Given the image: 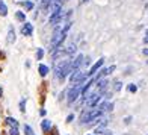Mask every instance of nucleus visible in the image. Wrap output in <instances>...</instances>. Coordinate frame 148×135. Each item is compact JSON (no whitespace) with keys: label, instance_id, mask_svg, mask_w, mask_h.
<instances>
[{"label":"nucleus","instance_id":"nucleus-20","mask_svg":"<svg viewBox=\"0 0 148 135\" xmlns=\"http://www.w3.org/2000/svg\"><path fill=\"white\" fill-rule=\"evenodd\" d=\"M24 106H26V100L23 99V100H21V102H20V109H21V112H24V109H26V108H24Z\"/></svg>","mask_w":148,"mask_h":135},{"label":"nucleus","instance_id":"nucleus-10","mask_svg":"<svg viewBox=\"0 0 148 135\" xmlns=\"http://www.w3.org/2000/svg\"><path fill=\"white\" fill-rule=\"evenodd\" d=\"M6 123L11 125V126H15V127H18V121H17L14 117H8V118H6Z\"/></svg>","mask_w":148,"mask_h":135},{"label":"nucleus","instance_id":"nucleus-31","mask_svg":"<svg viewBox=\"0 0 148 135\" xmlns=\"http://www.w3.org/2000/svg\"><path fill=\"white\" fill-rule=\"evenodd\" d=\"M88 135H89V134H88Z\"/></svg>","mask_w":148,"mask_h":135},{"label":"nucleus","instance_id":"nucleus-19","mask_svg":"<svg viewBox=\"0 0 148 135\" xmlns=\"http://www.w3.org/2000/svg\"><path fill=\"white\" fill-rule=\"evenodd\" d=\"M129 91H130V93H136V91H138V87L133 85V84H130V85H129Z\"/></svg>","mask_w":148,"mask_h":135},{"label":"nucleus","instance_id":"nucleus-25","mask_svg":"<svg viewBox=\"0 0 148 135\" xmlns=\"http://www.w3.org/2000/svg\"><path fill=\"white\" fill-rule=\"evenodd\" d=\"M51 135H58V131H56V129H53V131H51Z\"/></svg>","mask_w":148,"mask_h":135},{"label":"nucleus","instance_id":"nucleus-16","mask_svg":"<svg viewBox=\"0 0 148 135\" xmlns=\"http://www.w3.org/2000/svg\"><path fill=\"white\" fill-rule=\"evenodd\" d=\"M66 53H68V55H74V53H76V46L71 44V46L68 47V50H66Z\"/></svg>","mask_w":148,"mask_h":135},{"label":"nucleus","instance_id":"nucleus-6","mask_svg":"<svg viewBox=\"0 0 148 135\" xmlns=\"http://www.w3.org/2000/svg\"><path fill=\"white\" fill-rule=\"evenodd\" d=\"M41 127H42V132L44 134H49V131L51 129V121L50 120H42Z\"/></svg>","mask_w":148,"mask_h":135},{"label":"nucleus","instance_id":"nucleus-23","mask_svg":"<svg viewBox=\"0 0 148 135\" xmlns=\"http://www.w3.org/2000/svg\"><path fill=\"white\" fill-rule=\"evenodd\" d=\"M144 43L148 44V33H145V38H144Z\"/></svg>","mask_w":148,"mask_h":135},{"label":"nucleus","instance_id":"nucleus-17","mask_svg":"<svg viewBox=\"0 0 148 135\" xmlns=\"http://www.w3.org/2000/svg\"><path fill=\"white\" fill-rule=\"evenodd\" d=\"M42 56H44V50L42 49H38L36 50V59H42Z\"/></svg>","mask_w":148,"mask_h":135},{"label":"nucleus","instance_id":"nucleus-13","mask_svg":"<svg viewBox=\"0 0 148 135\" xmlns=\"http://www.w3.org/2000/svg\"><path fill=\"white\" fill-rule=\"evenodd\" d=\"M15 17H17V20H20V21H26V14H23V12H17L15 14Z\"/></svg>","mask_w":148,"mask_h":135},{"label":"nucleus","instance_id":"nucleus-26","mask_svg":"<svg viewBox=\"0 0 148 135\" xmlns=\"http://www.w3.org/2000/svg\"><path fill=\"white\" fill-rule=\"evenodd\" d=\"M144 55H145V56H148V49H144Z\"/></svg>","mask_w":148,"mask_h":135},{"label":"nucleus","instance_id":"nucleus-14","mask_svg":"<svg viewBox=\"0 0 148 135\" xmlns=\"http://www.w3.org/2000/svg\"><path fill=\"white\" fill-rule=\"evenodd\" d=\"M24 134L26 135H35V134H33V131H32V127L27 126V125H24Z\"/></svg>","mask_w":148,"mask_h":135},{"label":"nucleus","instance_id":"nucleus-15","mask_svg":"<svg viewBox=\"0 0 148 135\" xmlns=\"http://www.w3.org/2000/svg\"><path fill=\"white\" fill-rule=\"evenodd\" d=\"M23 6H24L27 11H32V9H33V3H32V2H23Z\"/></svg>","mask_w":148,"mask_h":135},{"label":"nucleus","instance_id":"nucleus-29","mask_svg":"<svg viewBox=\"0 0 148 135\" xmlns=\"http://www.w3.org/2000/svg\"><path fill=\"white\" fill-rule=\"evenodd\" d=\"M64 2H68V0H64Z\"/></svg>","mask_w":148,"mask_h":135},{"label":"nucleus","instance_id":"nucleus-1","mask_svg":"<svg viewBox=\"0 0 148 135\" xmlns=\"http://www.w3.org/2000/svg\"><path fill=\"white\" fill-rule=\"evenodd\" d=\"M68 73H71V61L70 59H64V61H60V62L56 64L55 75L59 80H65Z\"/></svg>","mask_w":148,"mask_h":135},{"label":"nucleus","instance_id":"nucleus-7","mask_svg":"<svg viewBox=\"0 0 148 135\" xmlns=\"http://www.w3.org/2000/svg\"><path fill=\"white\" fill-rule=\"evenodd\" d=\"M14 41H15V30H14V28L11 26V28H9V32H8V43L12 44Z\"/></svg>","mask_w":148,"mask_h":135},{"label":"nucleus","instance_id":"nucleus-27","mask_svg":"<svg viewBox=\"0 0 148 135\" xmlns=\"http://www.w3.org/2000/svg\"><path fill=\"white\" fill-rule=\"evenodd\" d=\"M2 94H3V90H2V87H0V97H2Z\"/></svg>","mask_w":148,"mask_h":135},{"label":"nucleus","instance_id":"nucleus-18","mask_svg":"<svg viewBox=\"0 0 148 135\" xmlns=\"http://www.w3.org/2000/svg\"><path fill=\"white\" fill-rule=\"evenodd\" d=\"M20 132H18V127H15V126H12L11 127V131H9V135H18Z\"/></svg>","mask_w":148,"mask_h":135},{"label":"nucleus","instance_id":"nucleus-8","mask_svg":"<svg viewBox=\"0 0 148 135\" xmlns=\"http://www.w3.org/2000/svg\"><path fill=\"white\" fill-rule=\"evenodd\" d=\"M6 14H8V8H6V5L0 0V15L2 17H6Z\"/></svg>","mask_w":148,"mask_h":135},{"label":"nucleus","instance_id":"nucleus-28","mask_svg":"<svg viewBox=\"0 0 148 135\" xmlns=\"http://www.w3.org/2000/svg\"><path fill=\"white\" fill-rule=\"evenodd\" d=\"M82 2H83V3H85V2H88V0H82Z\"/></svg>","mask_w":148,"mask_h":135},{"label":"nucleus","instance_id":"nucleus-11","mask_svg":"<svg viewBox=\"0 0 148 135\" xmlns=\"http://www.w3.org/2000/svg\"><path fill=\"white\" fill-rule=\"evenodd\" d=\"M107 84H109V82H107V80L104 79V80H101V82H100V85H98V93H103L104 91V88H106V87H107Z\"/></svg>","mask_w":148,"mask_h":135},{"label":"nucleus","instance_id":"nucleus-12","mask_svg":"<svg viewBox=\"0 0 148 135\" xmlns=\"http://www.w3.org/2000/svg\"><path fill=\"white\" fill-rule=\"evenodd\" d=\"M51 3H53V0H42V9L44 11H47V9H49L50 8V6H51Z\"/></svg>","mask_w":148,"mask_h":135},{"label":"nucleus","instance_id":"nucleus-24","mask_svg":"<svg viewBox=\"0 0 148 135\" xmlns=\"http://www.w3.org/2000/svg\"><path fill=\"white\" fill-rule=\"evenodd\" d=\"M130 121H132V117H127V118H125V123H127V125H129Z\"/></svg>","mask_w":148,"mask_h":135},{"label":"nucleus","instance_id":"nucleus-21","mask_svg":"<svg viewBox=\"0 0 148 135\" xmlns=\"http://www.w3.org/2000/svg\"><path fill=\"white\" fill-rule=\"evenodd\" d=\"M121 88H123V84H121V82H115V91H119Z\"/></svg>","mask_w":148,"mask_h":135},{"label":"nucleus","instance_id":"nucleus-22","mask_svg":"<svg viewBox=\"0 0 148 135\" xmlns=\"http://www.w3.org/2000/svg\"><path fill=\"white\" fill-rule=\"evenodd\" d=\"M73 120H74V114H70V116L66 117V121H68V123H71Z\"/></svg>","mask_w":148,"mask_h":135},{"label":"nucleus","instance_id":"nucleus-9","mask_svg":"<svg viewBox=\"0 0 148 135\" xmlns=\"http://www.w3.org/2000/svg\"><path fill=\"white\" fill-rule=\"evenodd\" d=\"M38 71H39V75H41V76H45L47 73H49V67L41 64V65H39V69H38Z\"/></svg>","mask_w":148,"mask_h":135},{"label":"nucleus","instance_id":"nucleus-5","mask_svg":"<svg viewBox=\"0 0 148 135\" xmlns=\"http://www.w3.org/2000/svg\"><path fill=\"white\" fill-rule=\"evenodd\" d=\"M94 82H95V80H88V84L85 85V88H83V91H82V93H83V97H85V99L89 96V91H91V88H92Z\"/></svg>","mask_w":148,"mask_h":135},{"label":"nucleus","instance_id":"nucleus-2","mask_svg":"<svg viewBox=\"0 0 148 135\" xmlns=\"http://www.w3.org/2000/svg\"><path fill=\"white\" fill-rule=\"evenodd\" d=\"M80 91H82V84H80V82H76V85H74L73 88L70 90V93H68V97H66V100H68V103H73L74 100H76V99L79 97Z\"/></svg>","mask_w":148,"mask_h":135},{"label":"nucleus","instance_id":"nucleus-30","mask_svg":"<svg viewBox=\"0 0 148 135\" xmlns=\"http://www.w3.org/2000/svg\"><path fill=\"white\" fill-rule=\"evenodd\" d=\"M0 56H2V52H0Z\"/></svg>","mask_w":148,"mask_h":135},{"label":"nucleus","instance_id":"nucleus-4","mask_svg":"<svg viewBox=\"0 0 148 135\" xmlns=\"http://www.w3.org/2000/svg\"><path fill=\"white\" fill-rule=\"evenodd\" d=\"M21 33H23L24 37L32 35V33H33V26H32L30 23H24V24H23V28H21Z\"/></svg>","mask_w":148,"mask_h":135},{"label":"nucleus","instance_id":"nucleus-3","mask_svg":"<svg viewBox=\"0 0 148 135\" xmlns=\"http://www.w3.org/2000/svg\"><path fill=\"white\" fill-rule=\"evenodd\" d=\"M103 64H104V59H98L97 62H95V64H94V65L91 67V70H89L88 73H86V76H88V78H89V76H92L94 73L97 71V70H100V69H101V65H103Z\"/></svg>","mask_w":148,"mask_h":135}]
</instances>
